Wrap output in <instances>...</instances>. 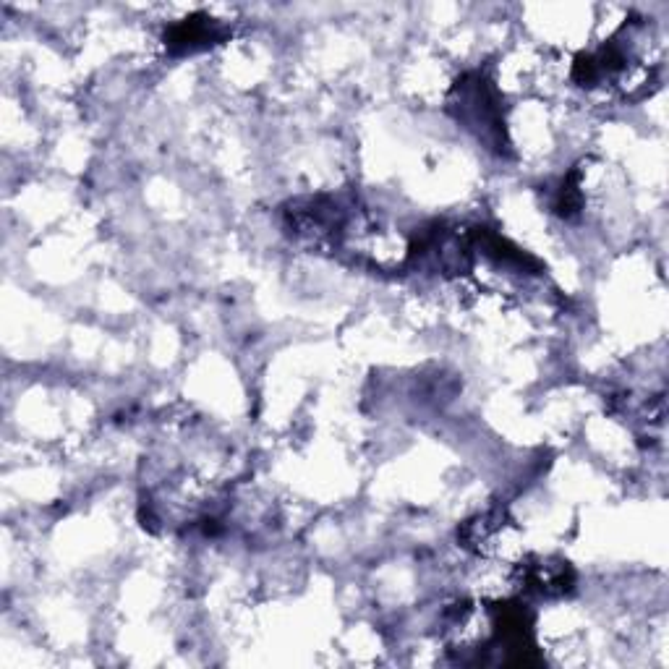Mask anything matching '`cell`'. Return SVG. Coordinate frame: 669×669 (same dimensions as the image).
Masks as SVG:
<instances>
[{
	"label": "cell",
	"instance_id": "6da1fadb",
	"mask_svg": "<svg viewBox=\"0 0 669 669\" xmlns=\"http://www.w3.org/2000/svg\"><path fill=\"white\" fill-rule=\"evenodd\" d=\"M212 19H207V16H202V19H186L181 21V24H176V27L170 29L168 32V45L170 48H178V50H196V48H207V45H212V40L217 37L215 32V24H210Z\"/></svg>",
	"mask_w": 669,
	"mask_h": 669
}]
</instances>
